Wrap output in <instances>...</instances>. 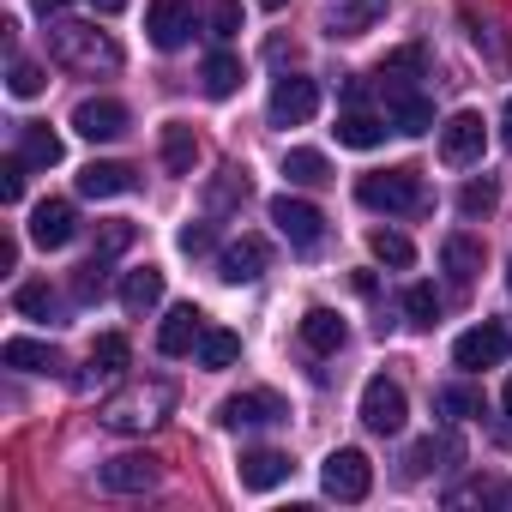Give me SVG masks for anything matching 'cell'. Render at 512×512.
Segmentation results:
<instances>
[{"instance_id": "obj_40", "label": "cell", "mask_w": 512, "mask_h": 512, "mask_svg": "<svg viewBox=\"0 0 512 512\" xmlns=\"http://www.w3.org/2000/svg\"><path fill=\"white\" fill-rule=\"evenodd\" d=\"M7 85H13V97H43V67L37 61H13V73H7Z\"/></svg>"}, {"instance_id": "obj_32", "label": "cell", "mask_w": 512, "mask_h": 512, "mask_svg": "<svg viewBox=\"0 0 512 512\" xmlns=\"http://www.w3.org/2000/svg\"><path fill=\"white\" fill-rule=\"evenodd\" d=\"M127 362H133V344H127L121 332H103V338L91 344V368H97V374H127Z\"/></svg>"}, {"instance_id": "obj_10", "label": "cell", "mask_w": 512, "mask_h": 512, "mask_svg": "<svg viewBox=\"0 0 512 512\" xmlns=\"http://www.w3.org/2000/svg\"><path fill=\"white\" fill-rule=\"evenodd\" d=\"M73 133L91 139V145L121 139V133H127V103H115V97H85V103L73 109Z\"/></svg>"}, {"instance_id": "obj_15", "label": "cell", "mask_w": 512, "mask_h": 512, "mask_svg": "<svg viewBox=\"0 0 512 512\" xmlns=\"http://www.w3.org/2000/svg\"><path fill=\"white\" fill-rule=\"evenodd\" d=\"M199 338H205V314H199L193 302L169 308V314H163V326H157V350H163V356H193V350H199Z\"/></svg>"}, {"instance_id": "obj_33", "label": "cell", "mask_w": 512, "mask_h": 512, "mask_svg": "<svg viewBox=\"0 0 512 512\" xmlns=\"http://www.w3.org/2000/svg\"><path fill=\"white\" fill-rule=\"evenodd\" d=\"M434 410L452 416V422H470V416H482V392L476 386H440L434 392Z\"/></svg>"}, {"instance_id": "obj_13", "label": "cell", "mask_w": 512, "mask_h": 512, "mask_svg": "<svg viewBox=\"0 0 512 512\" xmlns=\"http://www.w3.org/2000/svg\"><path fill=\"white\" fill-rule=\"evenodd\" d=\"M145 31L169 55V49H181L193 37V7H187V0H151V7H145Z\"/></svg>"}, {"instance_id": "obj_41", "label": "cell", "mask_w": 512, "mask_h": 512, "mask_svg": "<svg viewBox=\"0 0 512 512\" xmlns=\"http://www.w3.org/2000/svg\"><path fill=\"white\" fill-rule=\"evenodd\" d=\"M25 157H7V163H0V199H7V205H19V193H25Z\"/></svg>"}, {"instance_id": "obj_1", "label": "cell", "mask_w": 512, "mask_h": 512, "mask_svg": "<svg viewBox=\"0 0 512 512\" xmlns=\"http://www.w3.org/2000/svg\"><path fill=\"white\" fill-rule=\"evenodd\" d=\"M49 61L67 67V73L97 79V73H121V43L109 31H97V25L61 19V25H49Z\"/></svg>"}, {"instance_id": "obj_24", "label": "cell", "mask_w": 512, "mask_h": 512, "mask_svg": "<svg viewBox=\"0 0 512 512\" xmlns=\"http://www.w3.org/2000/svg\"><path fill=\"white\" fill-rule=\"evenodd\" d=\"M0 362H7V368H25V374H55V368H61V350H55V344H37V338H7Z\"/></svg>"}, {"instance_id": "obj_17", "label": "cell", "mask_w": 512, "mask_h": 512, "mask_svg": "<svg viewBox=\"0 0 512 512\" xmlns=\"http://www.w3.org/2000/svg\"><path fill=\"white\" fill-rule=\"evenodd\" d=\"M392 0H326V31L332 37H368L386 19Z\"/></svg>"}, {"instance_id": "obj_5", "label": "cell", "mask_w": 512, "mask_h": 512, "mask_svg": "<svg viewBox=\"0 0 512 512\" xmlns=\"http://www.w3.org/2000/svg\"><path fill=\"white\" fill-rule=\"evenodd\" d=\"M320 482H326L332 500H368V488H374V464H368L362 446H338V452L326 458Z\"/></svg>"}, {"instance_id": "obj_7", "label": "cell", "mask_w": 512, "mask_h": 512, "mask_svg": "<svg viewBox=\"0 0 512 512\" xmlns=\"http://www.w3.org/2000/svg\"><path fill=\"white\" fill-rule=\"evenodd\" d=\"M482 145H488V121H482L476 109H458V115L440 127V157H446L452 169L476 163V157H482Z\"/></svg>"}, {"instance_id": "obj_44", "label": "cell", "mask_w": 512, "mask_h": 512, "mask_svg": "<svg viewBox=\"0 0 512 512\" xmlns=\"http://www.w3.org/2000/svg\"><path fill=\"white\" fill-rule=\"evenodd\" d=\"M181 253H211V229L205 223H187L181 229Z\"/></svg>"}, {"instance_id": "obj_2", "label": "cell", "mask_w": 512, "mask_h": 512, "mask_svg": "<svg viewBox=\"0 0 512 512\" xmlns=\"http://www.w3.org/2000/svg\"><path fill=\"white\" fill-rule=\"evenodd\" d=\"M169 404H175V386L169 380H133L127 392H115L103 404V428L109 434H145V428H157L169 416Z\"/></svg>"}, {"instance_id": "obj_39", "label": "cell", "mask_w": 512, "mask_h": 512, "mask_svg": "<svg viewBox=\"0 0 512 512\" xmlns=\"http://www.w3.org/2000/svg\"><path fill=\"white\" fill-rule=\"evenodd\" d=\"M205 25H211V37H235L241 31V0H211V7H205Z\"/></svg>"}, {"instance_id": "obj_45", "label": "cell", "mask_w": 512, "mask_h": 512, "mask_svg": "<svg viewBox=\"0 0 512 512\" xmlns=\"http://www.w3.org/2000/svg\"><path fill=\"white\" fill-rule=\"evenodd\" d=\"M0 272H19V241H13V235L0 241Z\"/></svg>"}, {"instance_id": "obj_35", "label": "cell", "mask_w": 512, "mask_h": 512, "mask_svg": "<svg viewBox=\"0 0 512 512\" xmlns=\"http://www.w3.org/2000/svg\"><path fill=\"white\" fill-rule=\"evenodd\" d=\"M368 247H374V260H386V266H410V260H416L410 235H398V229H374Z\"/></svg>"}, {"instance_id": "obj_12", "label": "cell", "mask_w": 512, "mask_h": 512, "mask_svg": "<svg viewBox=\"0 0 512 512\" xmlns=\"http://www.w3.org/2000/svg\"><path fill=\"white\" fill-rule=\"evenodd\" d=\"M272 127H302V121H314V109H320V91H314V79H278L272 85Z\"/></svg>"}, {"instance_id": "obj_51", "label": "cell", "mask_w": 512, "mask_h": 512, "mask_svg": "<svg viewBox=\"0 0 512 512\" xmlns=\"http://www.w3.org/2000/svg\"><path fill=\"white\" fill-rule=\"evenodd\" d=\"M260 7H284V0H260Z\"/></svg>"}, {"instance_id": "obj_30", "label": "cell", "mask_w": 512, "mask_h": 512, "mask_svg": "<svg viewBox=\"0 0 512 512\" xmlns=\"http://www.w3.org/2000/svg\"><path fill=\"white\" fill-rule=\"evenodd\" d=\"M199 368H235V356H241V338L235 332H223V326H205V338H199Z\"/></svg>"}, {"instance_id": "obj_16", "label": "cell", "mask_w": 512, "mask_h": 512, "mask_svg": "<svg viewBox=\"0 0 512 512\" xmlns=\"http://www.w3.org/2000/svg\"><path fill=\"white\" fill-rule=\"evenodd\" d=\"M97 476H103L109 494H145V488H157V458H151V452H121V458H109Z\"/></svg>"}, {"instance_id": "obj_18", "label": "cell", "mask_w": 512, "mask_h": 512, "mask_svg": "<svg viewBox=\"0 0 512 512\" xmlns=\"http://www.w3.org/2000/svg\"><path fill=\"white\" fill-rule=\"evenodd\" d=\"M73 235H79L73 199H43V205L31 211V241H37V247H67Z\"/></svg>"}, {"instance_id": "obj_20", "label": "cell", "mask_w": 512, "mask_h": 512, "mask_svg": "<svg viewBox=\"0 0 512 512\" xmlns=\"http://www.w3.org/2000/svg\"><path fill=\"white\" fill-rule=\"evenodd\" d=\"M440 266H446V278H452L458 290H470V284L482 278V241H476V235H446V241H440Z\"/></svg>"}, {"instance_id": "obj_37", "label": "cell", "mask_w": 512, "mask_h": 512, "mask_svg": "<svg viewBox=\"0 0 512 512\" xmlns=\"http://www.w3.org/2000/svg\"><path fill=\"white\" fill-rule=\"evenodd\" d=\"M404 314H410V326H434V320H440L434 284H410V290H404Z\"/></svg>"}, {"instance_id": "obj_3", "label": "cell", "mask_w": 512, "mask_h": 512, "mask_svg": "<svg viewBox=\"0 0 512 512\" xmlns=\"http://www.w3.org/2000/svg\"><path fill=\"white\" fill-rule=\"evenodd\" d=\"M356 199L368 211H386V217H404V211H422L428 205V187L416 169H374L356 181Z\"/></svg>"}, {"instance_id": "obj_8", "label": "cell", "mask_w": 512, "mask_h": 512, "mask_svg": "<svg viewBox=\"0 0 512 512\" xmlns=\"http://www.w3.org/2000/svg\"><path fill=\"white\" fill-rule=\"evenodd\" d=\"M272 223H278V235L290 247H320V235H326V217L308 199H296V193H278L272 199Z\"/></svg>"}, {"instance_id": "obj_31", "label": "cell", "mask_w": 512, "mask_h": 512, "mask_svg": "<svg viewBox=\"0 0 512 512\" xmlns=\"http://www.w3.org/2000/svg\"><path fill=\"white\" fill-rule=\"evenodd\" d=\"M13 308H19L25 320H43V326H49L55 308H61V296H55L49 284H19V290H13Z\"/></svg>"}, {"instance_id": "obj_34", "label": "cell", "mask_w": 512, "mask_h": 512, "mask_svg": "<svg viewBox=\"0 0 512 512\" xmlns=\"http://www.w3.org/2000/svg\"><path fill=\"white\" fill-rule=\"evenodd\" d=\"M241 91V61L235 55H211L205 61V97H235Z\"/></svg>"}, {"instance_id": "obj_43", "label": "cell", "mask_w": 512, "mask_h": 512, "mask_svg": "<svg viewBox=\"0 0 512 512\" xmlns=\"http://www.w3.org/2000/svg\"><path fill=\"white\" fill-rule=\"evenodd\" d=\"M133 241V223H103V235H97V253H121Z\"/></svg>"}, {"instance_id": "obj_9", "label": "cell", "mask_w": 512, "mask_h": 512, "mask_svg": "<svg viewBox=\"0 0 512 512\" xmlns=\"http://www.w3.org/2000/svg\"><path fill=\"white\" fill-rule=\"evenodd\" d=\"M506 350H512V338H506V326H494V320H482V326H470L458 344H452V362L458 368H500L506 362Z\"/></svg>"}, {"instance_id": "obj_42", "label": "cell", "mask_w": 512, "mask_h": 512, "mask_svg": "<svg viewBox=\"0 0 512 512\" xmlns=\"http://www.w3.org/2000/svg\"><path fill=\"white\" fill-rule=\"evenodd\" d=\"M380 73H398V79H416V73H422V49H398V55H386V61H380Z\"/></svg>"}, {"instance_id": "obj_28", "label": "cell", "mask_w": 512, "mask_h": 512, "mask_svg": "<svg viewBox=\"0 0 512 512\" xmlns=\"http://www.w3.org/2000/svg\"><path fill=\"white\" fill-rule=\"evenodd\" d=\"M157 302H163V272H157V266L127 272V284H121V308H127V314H151Z\"/></svg>"}, {"instance_id": "obj_25", "label": "cell", "mask_w": 512, "mask_h": 512, "mask_svg": "<svg viewBox=\"0 0 512 512\" xmlns=\"http://www.w3.org/2000/svg\"><path fill=\"white\" fill-rule=\"evenodd\" d=\"M133 187V169L127 163H85L79 169V193L85 199H115V193H127Z\"/></svg>"}, {"instance_id": "obj_46", "label": "cell", "mask_w": 512, "mask_h": 512, "mask_svg": "<svg viewBox=\"0 0 512 512\" xmlns=\"http://www.w3.org/2000/svg\"><path fill=\"white\" fill-rule=\"evenodd\" d=\"M31 7H37L43 19H55V13H67V7H73V0H31Z\"/></svg>"}, {"instance_id": "obj_19", "label": "cell", "mask_w": 512, "mask_h": 512, "mask_svg": "<svg viewBox=\"0 0 512 512\" xmlns=\"http://www.w3.org/2000/svg\"><path fill=\"white\" fill-rule=\"evenodd\" d=\"M241 488H253V494H266V488H278V482H290V458L284 452H272V446H253V452H241Z\"/></svg>"}, {"instance_id": "obj_11", "label": "cell", "mask_w": 512, "mask_h": 512, "mask_svg": "<svg viewBox=\"0 0 512 512\" xmlns=\"http://www.w3.org/2000/svg\"><path fill=\"white\" fill-rule=\"evenodd\" d=\"M290 410H284V398H272V392H235V398H223L217 404V422L223 428H266V422H284Z\"/></svg>"}, {"instance_id": "obj_26", "label": "cell", "mask_w": 512, "mask_h": 512, "mask_svg": "<svg viewBox=\"0 0 512 512\" xmlns=\"http://www.w3.org/2000/svg\"><path fill=\"white\" fill-rule=\"evenodd\" d=\"M386 127H392V121H380V115H368V109H350V115H338V145L374 151V145L386 139Z\"/></svg>"}, {"instance_id": "obj_38", "label": "cell", "mask_w": 512, "mask_h": 512, "mask_svg": "<svg viewBox=\"0 0 512 512\" xmlns=\"http://www.w3.org/2000/svg\"><path fill=\"white\" fill-rule=\"evenodd\" d=\"M494 205H500V187H494V181H470V187L458 193V211H464V217H488Z\"/></svg>"}, {"instance_id": "obj_21", "label": "cell", "mask_w": 512, "mask_h": 512, "mask_svg": "<svg viewBox=\"0 0 512 512\" xmlns=\"http://www.w3.org/2000/svg\"><path fill=\"white\" fill-rule=\"evenodd\" d=\"M19 157L31 169H55L67 157V145H61V133H49V121H19Z\"/></svg>"}, {"instance_id": "obj_36", "label": "cell", "mask_w": 512, "mask_h": 512, "mask_svg": "<svg viewBox=\"0 0 512 512\" xmlns=\"http://www.w3.org/2000/svg\"><path fill=\"white\" fill-rule=\"evenodd\" d=\"M73 290H79V302H97L109 290V253H91V260L79 266V278H73Z\"/></svg>"}, {"instance_id": "obj_6", "label": "cell", "mask_w": 512, "mask_h": 512, "mask_svg": "<svg viewBox=\"0 0 512 512\" xmlns=\"http://www.w3.org/2000/svg\"><path fill=\"white\" fill-rule=\"evenodd\" d=\"M404 416H410L404 386H398V380H386V374H374V380L362 386V422H368L374 434H398V428H404Z\"/></svg>"}, {"instance_id": "obj_50", "label": "cell", "mask_w": 512, "mask_h": 512, "mask_svg": "<svg viewBox=\"0 0 512 512\" xmlns=\"http://www.w3.org/2000/svg\"><path fill=\"white\" fill-rule=\"evenodd\" d=\"M506 290H512V260H506Z\"/></svg>"}, {"instance_id": "obj_29", "label": "cell", "mask_w": 512, "mask_h": 512, "mask_svg": "<svg viewBox=\"0 0 512 512\" xmlns=\"http://www.w3.org/2000/svg\"><path fill=\"white\" fill-rule=\"evenodd\" d=\"M284 175H290L296 187H326V181H332V163H326L320 151H308V145H296V151L284 157Z\"/></svg>"}, {"instance_id": "obj_4", "label": "cell", "mask_w": 512, "mask_h": 512, "mask_svg": "<svg viewBox=\"0 0 512 512\" xmlns=\"http://www.w3.org/2000/svg\"><path fill=\"white\" fill-rule=\"evenodd\" d=\"M380 91H386V121L392 133H428L434 127V103L416 91V79H398V73H380Z\"/></svg>"}, {"instance_id": "obj_47", "label": "cell", "mask_w": 512, "mask_h": 512, "mask_svg": "<svg viewBox=\"0 0 512 512\" xmlns=\"http://www.w3.org/2000/svg\"><path fill=\"white\" fill-rule=\"evenodd\" d=\"M500 145L512 151V97H506V109H500Z\"/></svg>"}, {"instance_id": "obj_22", "label": "cell", "mask_w": 512, "mask_h": 512, "mask_svg": "<svg viewBox=\"0 0 512 512\" xmlns=\"http://www.w3.org/2000/svg\"><path fill=\"white\" fill-rule=\"evenodd\" d=\"M344 338H350V332H344V320H338L332 308H308V314H302V344H308L314 356H338Z\"/></svg>"}, {"instance_id": "obj_14", "label": "cell", "mask_w": 512, "mask_h": 512, "mask_svg": "<svg viewBox=\"0 0 512 512\" xmlns=\"http://www.w3.org/2000/svg\"><path fill=\"white\" fill-rule=\"evenodd\" d=\"M266 260H272V247L260 241V235H241V241H229L223 253H217V278L223 284H253L266 272Z\"/></svg>"}, {"instance_id": "obj_48", "label": "cell", "mask_w": 512, "mask_h": 512, "mask_svg": "<svg viewBox=\"0 0 512 512\" xmlns=\"http://www.w3.org/2000/svg\"><path fill=\"white\" fill-rule=\"evenodd\" d=\"M97 13H127V0H91Z\"/></svg>"}, {"instance_id": "obj_23", "label": "cell", "mask_w": 512, "mask_h": 512, "mask_svg": "<svg viewBox=\"0 0 512 512\" xmlns=\"http://www.w3.org/2000/svg\"><path fill=\"white\" fill-rule=\"evenodd\" d=\"M464 452H458V440L452 434H428V440H416L410 446V458H404V476L416 482V476H428V470H440V464H458Z\"/></svg>"}, {"instance_id": "obj_27", "label": "cell", "mask_w": 512, "mask_h": 512, "mask_svg": "<svg viewBox=\"0 0 512 512\" xmlns=\"http://www.w3.org/2000/svg\"><path fill=\"white\" fill-rule=\"evenodd\" d=\"M193 163H199L193 127H187V121H169V127H163V169H169V175H193Z\"/></svg>"}, {"instance_id": "obj_49", "label": "cell", "mask_w": 512, "mask_h": 512, "mask_svg": "<svg viewBox=\"0 0 512 512\" xmlns=\"http://www.w3.org/2000/svg\"><path fill=\"white\" fill-rule=\"evenodd\" d=\"M500 404H506V416H512V380H506V392H500Z\"/></svg>"}]
</instances>
